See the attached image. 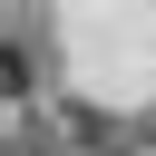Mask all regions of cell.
I'll return each instance as SVG.
<instances>
[{"instance_id": "cell-1", "label": "cell", "mask_w": 156, "mask_h": 156, "mask_svg": "<svg viewBox=\"0 0 156 156\" xmlns=\"http://www.w3.org/2000/svg\"><path fill=\"white\" fill-rule=\"evenodd\" d=\"M20 88H29V49H20V39H0V98H20Z\"/></svg>"}]
</instances>
